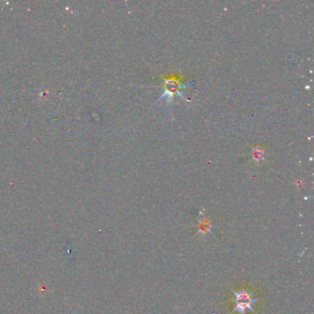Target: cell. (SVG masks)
<instances>
[{"mask_svg":"<svg viewBox=\"0 0 314 314\" xmlns=\"http://www.w3.org/2000/svg\"><path fill=\"white\" fill-rule=\"evenodd\" d=\"M251 156L253 157L254 161H262V160L264 161L265 157H266V154H265L264 150L256 147V148H253V150H252Z\"/></svg>","mask_w":314,"mask_h":314,"instance_id":"1","label":"cell"}]
</instances>
